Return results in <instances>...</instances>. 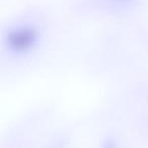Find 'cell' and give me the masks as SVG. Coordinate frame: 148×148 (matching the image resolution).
Instances as JSON below:
<instances>
[{
    "instance_id": "1",
    "label": "cell",
    "mask_w": 148,
    "mask_h": 148,
    "mask_svg": "<svg viewBox=\"0 0 148 148\" xmlns=\"http://www.w3.org/2000/svg\"><path fill=\"white\" fill-rule=\"evenodd\" d=\"M36 41V34L32 29H21L15 31L10 37V44L16 50H25Z\"/></svg>"
}]
</instances>
